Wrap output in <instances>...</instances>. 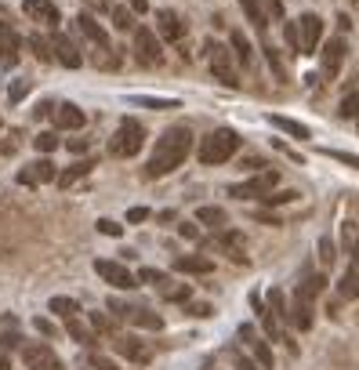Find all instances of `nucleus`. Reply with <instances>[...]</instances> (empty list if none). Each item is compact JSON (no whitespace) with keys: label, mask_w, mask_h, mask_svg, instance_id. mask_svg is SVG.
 Here are the masks:
<instances>
[{"label":"nucleus","mask_w":359,"mask_h":370,"mask_svg":"<svg viewBox=\"0 0 359 370\" xmlns=\"http://www.w3.org/2000/svg\"><path fill=\"white\" fill-rule=\"evenodd\" d=\"M189 152H193V131H189L185 124H171L156 138L153 157H149V164H145V174H149V178H163V174H171V171H178L185 164Z\"/></svg>","instance_id":"1"},{"label":"nucleus","mask_w":359,"mask_h":370,"mask_svg":"<svg viewBox=\"0 0 359 370\" xmlns=\"http://www.w3.org/2000/svg\"><path fill=\"white\" fill-rule=\"evenodd\" d=\"M240 145H243V138H240L232 127H215L210 135H203V138H200L196 157H200V164H203V167H218V164H229L232 157H236Z\"/></svg>","instance_id":"2"},{"label":"nucleus","mask_w":359,"mask_h":370,"mask_svg":"<svg viewBox=\"0 0 359 370\" xmlns=\"http://www.w3.org/2000/svg\"><path fill=\"white\" fill-rule=\"evenodd\" d=\"M142 145H145V127H142L138 120H123V124L116 127V135L109 138V152H113V157H120V160L138 157Z\"/></svg>","instance_id":"3"},{"label":"nucleus","mask_w":359,"mask_h":370,"mask_svg":"<svg viewBox=\"0 0 359 370\" xmlns=\"http://www.w3.org/2000/svg\"><path fill=\"white\" fill-rule=\"evenodd\" d=\"M280 185V171H258L255 178H247L240 185H229V196H236V200H265V196Z\"/></svg>","instance_id":"4"},{"label":"nucleus","mask_w":359,"mask_h":370,"mask_svg":"<svg viewBox=\"0 0 359 370\" xmlns=\"http://www.w3.org/2000/svg\"><path fill=\"white\" fill-rule=\"evenodd\" d=\"M95 272L109 283V287H116V291H135L138 287V272H131L123 261H113V258H98L95 261Z\"/></svg>","instance_id":"5"},{"label":"nucleus","mask_w":359,"mask_h":370,"mask_svg":"<svg viewBox=\"0 0 359 370\" xmlns=\"http://www.w3.org/2000/svg\"><path fill=\"white\" fill-rule=\"evenodd\" d=\"M135 55L142 65H160L163 58V40L153 26H135Z\"/></svg>","instance_id":"6"},{"label":"nucleus","mask_w":359,"mask_h":370,"mask_svg":"<svg viewBox=\"0 0 359 370\" xmlns=\"http://www.w3.org/2000/svg\"><path fill=\"white\" fill-rule=\"evenodd\" d=\"M207 51H210V73H215V80L225 84V87H240V77H236V65H232L229 48H222V44H215V40H207Z\"/></svg>","instance_id":"7"},{"label":"nucleus","mask_w":359,"mask_h":370,"mask_svg":"<svg viewBox=\"0 0 359 370\" xmlns=\"http://www.w3.org/2000/svg\"><path fill=\"white\" fill-rule=\"evenodd\" d=\"M22 359H26V370H66V366H62V359L55 356V348L44 345V341L22 345Z\"/></svg>","instance_id":"8"},{"label":"nucleus","mask_w":359,"mask_h":370,"mask_svg":"<svg viewBox=\"0 0 359 370\" xmlns=\"http://www.w3.org/2000/svg\"><path fill=\"white\" fill-rule=\"evenodd\" d=\"M156 33H160L163 44H182L189 29H185V18H182L178 11L160 8V11H156Z\"/></svg>","instance_id":"9"},{"label":"nucleus","mask_w":359,"mask_h":370,"mask_svg":"<svg viewBox=\"0 0 359 370\" xmlns=\"http://www.w3.org/2000/svg\"><path fill=\"white\" fill-rule=\"evenodd\" d=\"M298 29H302V55H316L320 51V40H323V18L316 11H305L298 18Z\"/></svg>","instance_id":"10"},{"label":"nucleus","mask_w":359,"mask_h":370,"mask_svg":"<svg viewBox=\"0 0 359 370\" xmlns=\"http://www.w3.org/2000/svg\"><path fill=\"white\" fill-rule=\"evenodd\" d=\"M18 182L22 185H48V182H58V167L48 160V157H40V160H33V164H26L22 171H18Z\"/></svg>","instance_id":"11"},{"label":"nucleus","mask_w":359,"mask_h":370,"mask_svg":"<svg viewBox=\"0 0 359 370\" xmlns=\"http://www.w3.org/2000/svg\"><path fill=\"white\" fill-rule=\"evenodd\" d=\"M240 341L250 348V356L262 363V370H272V345H269L265 338H258L255 323H243V326H240Z\"/></svg>","instance_id":"12"},{"label":"nucleus","mask_w":359,"mask_h":370,"mask_svg":"<svg viewBox=\"0 0 359 370\" xmlns=\"http://www.w3.org/2000/svg\"><path fill=\"white\" fill-rule=\"evenodd\" d=\"M345 55H348V44L341 37H334L327 48H323V62H320V70L327 80H337V73H341V65H345Z\"/></svg>","instance_id":"13"},{"label":"nucleus","mask_w":359,"mask_h":370,"mask_svg":"<svg viewBox=\"0 0 359 370\" xmlns=\"http://www.w3.org/2000/svg\"><path fill=\"white\" fill-rule=\"evenodd\" d=\"M113 348L128 359V363H149L153 359V348L145 345V341H138L135 334H120V338H113Z\"/></svg>","instance_id":"14"},{"label":"nucleus","mask_w":359,"mask_h":370,"mask_svg":"<svg viewBox=\"0 0 359 370\" xmlns=\"http://www.w3.org/2000/svg\"><path fill=\"white\" fill-rule=\"evenodd\" d=\"M51 44H55V62H62L66 70H80V65H83V55H80V48H76V40H73V37L55 33Z\"/></svg>","instance_id":"15"},{"label":"nucleus","mask_w":359,"mask_h":370,"mask_svg":"<svg viewBox=\"0 0 359 370\" xmlns=\"http://www.w3.org/2000/svg\"><path fill=\"white\" fill-rule=\"evenodd\" d=\"M175 272H182V276H207V272H215V258H207V254H178L175 258Z\"/></svg>","instance_id":"16"},{"label":"nucleus","mask_w":359,"mask_h":370,"mask_svg":"<svg viewBox=\"0 0 359 370\" xmlns=\"http://www.w3.org/2000/svg\"><path fill=\"white\" fill-rule=\"evenodd\" d=\"M22 11H26L33 22H40V26H58V22H62L55 0H22Z\"/></svg>","instance_id":"17"},{"label":"nucleus","mask_w":359,"mask_h":370,"mask_svg":"<svg viewBox=\"0 0 359 370\" xmlns=\"http://www.w3.org/2000/svg\"><path fill=\"white\" fill-rule=\"evenodd\" d=\"M83 124H88V117H83L80 105H73V102L55 105V127H58V131H80Z\"/></svg>","instance_id":"18"},{"label":"nucleus","mask_w":359,"mask_h":370,"mask_svg":"<svg viewBox=\"0 0 359 370\" xmlns=\"http://www.w3.org/2000/svg\"><path fill=\"white\" fill-rule=\"evenodd\" d=\"M18 51H22V37H18L8 22H0V62L15 65L18 62Z\"/></svg>","instance_id":"19"},{"label":"nucleus","mask_w":359,"mask_h":370,"mask_svg":"<svg viewBox=\"0 0 359 370\" xmlns=\"http://www.w3.org/2000/svg\"><path fill=\"white\" fill-rule=\"evenodd\" d=\"M76 29H80L83 37H88L98 51H113V48H109V33H105L91 15H76Z\"/></svg>","instance_id":"20"},{"label":"nucleus","mask_w":359,"mask_h":370,"mask_svg":"<svg viewBox=\"0 0 359 370\" xmlns=\"http://www.w3.org/2000/svg\"><path fill=\"white\" fill-rule=\"evenodd\" d=\"M290 323L298 331H309L312 326V298H305L302 291H294V301H290Z\"/></svg>","instance_id":"21"},{"label":"nucleus","mask_w":359,"mask_h":370,"mask_svg":"<svg viewBox=\"0 0 359 370\" xmlns=\"http://www.w3.org/2000/svg\"><path fill=\"white\" fill-rule=\"evenodd\" d=\"M218 244L222 251L236 261V265H247V254H243V232H232V229H222L218 232Z\"/></svg>","instance_id":"22"},{"label":"nucleus","mask_w":359,"mask_h":370,"mask_svg":"<svg viewBox=\"0 0 359 370\" xmlns=\"http://www.w3.org/2000/svg\"><path fill=\"white\" fill-rule=\"evenodd\" d=\"M229 48H232V55H236V62H243V65L255 62V44H250V37L243 29H232L229 33Z\"/></svg>","instance_id":"23"},{"label":"nucleus","mask_w":359,"mask_h":370,"mask_svg":"<svg viewBox=\"0 0 359 370\" xmlns=\"http://www.w3.org/2000/svg\"><path fill=\"white\" fill-rule=\"evenodd\" d=\"M66 334H69L73 341H80V345H88V348H95V345H98V331H95V326H88L80 316L66 319Z\"/></svg>","instance_id":"24"},{"label":"nucleus","mask_w":359,"mask_h":370,"mask_svg":"<svg viewBox=\"0 0 359 370\" xmlns=\"http://www.w3.org/2000/svg\"><path fill=\"white\" fill-rule=\"evenodd\" d=\"M359 298V265L352 261L348 272L337 279V301H355Z\"/></svg>","instance_id":"25"},{"label":"nucleus","mask_w":359,"mask_h":370,"mask_svg":"<svg viewBox=\"0 0 359 370\" xmlns=\"http://www.w3.org/2000/svg\"><path fill=\"white\" fill-rule=\"evenodd\" d=\"M196 222L200 225H210L215 232H222L225 225H229V214H225V207H215V204H203L200 211H196Z\"/></svg>","instance_id":"26"},{"label":"nucleus","mask_w":359,"mask_h":370,"mask_svg":"<svg viewBox=\"0 0 359 370\" xmlns=\"http://www.w3.org/2000/svg\"><path fill=\"white\" fill-rule=\"evenodd\" d=\"M91 167H95V160H76V164H69L66 171H58V185H62V189L76 185L80 178H88V174H91Z\"/></svg>","instance_id":"27"},{"label":"nucleus","mask_w":359,"mask_h":370,"mask_svg":"<svg viewBox=\"0 0 359 370\" xmlns=\"http://www.w3.org/2000/svg\"><path fill=\"white\" fill-rule=\"evenodd\" d=\"M240 8H243V15H247L250 26H255L258 33H265V18H269L265 0H240Z\"/></svg>","instance_id":"28"},{"label":"nucleus","mask_w":359,"mask_h":370,"mask_svg":"<svg viewBox=\"0 0 359 370\" xmlns=\"http://www.w3.org/2000/svg\"><path fill=\"white\" fill-rule=\"evenodd\" d=\"M131 323H135V326H142V331H163V316H160V312H153V309H142V305H135Z\"/></svg>","instance_id":"29"},{"label":"nucleus","mask_w":359,"mask_h":370,"mask_svg":"<svg viewBox=\"0 0 359 370\" xmlns=\"http://www.w3.org/2000/svg\"><path fill=\"white\" fill-rule=\"evenodd\" d=\"M163 301H178V305H189V298H193V287L189 283H175V279H167L163 287H160Z\"/></svg>","instance_id":"30"},{"label":"nucleus","mask_w":359,"mask_h":370,"mask_svg":"<svg viewBox=\"0 0 359 370\" xmlns=\"http://www.w3.org/2000/svg\"><path fill=\"white\" fill-rule=\"evenodd\" d=\"M269 124L276 131H283V135H290V138H309V127L298 124V120H290V117H269Z\"/></svg>","instance_id":"31"},{"label":"nucleus","mask_w":359,"mask_h":370,"mask_svg":"<svg viewBox=\"0 0 359 370\" xmlns=\"http://www.w3.org/2000/svg\"><path fill=\"white\" fill-rule=\"evenodd\" d=\"M48 309H51L58 319H73V316H80V305H76L73 298H62V294H55V298L48 301Z\"/></svg>","instance_id":"32"},{"label":"nucleus","mask_w":359,"mask_h":370,"mask_svg":"<svg viewBox=\"0 0 359 370\" xmlns=\"http://www.w3.org/2000/svg\"><path fill=\"white\" fill-rule=\"evenodd\" d=\"M29 48H33V55H36L40 62H55V44H51L48 37L33 33V37H29Z\"/></svg>","instance_id":"33"},{"label":"nucleus","mask_w":359,"mask_h":370,"mask_svg":"<svg viewBox=\"0 0 359 370\" xmlns=\"http://www.w3.org/2000/svg\"><path fill=\"white\" fill-rule=\"evenodd\" d=\"M269 309H272V316H276L280 323H290V305H287V298L280 291H269Z\"/></svg>","instance_id":"34"},{"label":"nucleus","mask_w":359,"mask_h":370,"mask_svg":"<svg viewBox=\"0 0 359 370\" xmlns=\"http://www.w3.org/2000/svg\"><path fill=\"white\" fill-rule=\"evenodd\" d=\"M323 287H327V276H320V272H316V276H309L305 283H298V291H302L305 298H312V301L323 294Z\"/></svg>","instance_id":"35"},{"label":"nucleus","mask_w":359,"mask_h":370,"mask_svg":"<svg viewBox=\"0 0 359 370\" xmlns=\"http://www.w3.org/2000/svg\"><path fill=\"white\" fill-rule=\"evenodd\" d=\"M109 15H113V26H116V29H123V33L131 29V33H135V26H138V22H135V11H128V8H113Z\"/></svg>","instance_id":"36"},{"label":"nucleus","mask_w":359,"mask_h":370,"mask_svg":"<svg viewBox=\"0 0 359 370\" xmlns=\"http://www.w3.org/2000/svg\"><path fill=\"white\" fill-rule=\"evenodd\" d=\"M138 283H149V287H163L167 283V272L163 269H153V265H145V269H138Z\"/></svg>","instance_id":"37"},{"label":"nucleus","mask_w":359,"mask_h":370,"mask_svg":"<svg viewBox=\"0 0 359 370\" xmlns=\"http://www.w3.org/2000/svg\"><path fill=\"white\" fill-rule=\"evenodd\" d=\"M265 58H269V70L276 73L280 80H287V65H283V58L276 55V48H272V40H265Z\"/></svg>","instance_id":"38"},{"label":"nucleus","mask_w":359,"mask_h":370,"mask_svg":"<svg viewBox=\"0 0 359 370\" xmlns=\"http://www.w3.org/2000/svg\"><path fill=\"white\" fill-rule=\"evenodd\" d=\"M298 196H302L298 189H272V192L265 196V204H269V207H280V204H290V200H298Z\"/></svg>","instance_id":"39"},{"label":"nucleus","mask_w":359,"mask_h":370,"mask_svg":"<svg viewBox=\"0 0 359 370\" xmlns=\"http://www.w3.org/2000/svg\"><path fill=\"white\" fill-rule=\"evenodd\" d=\"M283 40H287V48L294 55H302V29H298V22H287V26H283Z\"/></svg>","instance_id":"40"},{"label":"nucleus","mask_w":359,"mask_h":370,"mask_svg":"<svg viewBox=\"0 0 359 370\" xmlns=\"http://www.w3.org/2000/svg\"><path fill=\"white\" fill-rule=\"evenodd\" d=\"M33 145H36V152H44V157H48V152L58 149V135H55V131H40V135L33 138Z\"/></svg>","instance_id":"41"},{"label":"nucleus","mask_w":359,"mask_h":370,"mask_svg":"<svg viewBox=\"0 0 359 370\" xmlns=\"http://www.w3.org/2000/svg\"><path fill=\"white\" fill-rule=\"evenodd\" d=\"M116 319H131V312H135V305H128V301H120V298H109V305H105Z\"/></svg>","instance_id":"42"},{"label":"nucleus","mask_w":359,"mask_h":370,"mask_svg":"<svg viewBox=\"0 0 359 370\" xmlns=\"http://www.w3.org/2000/svg\"><path fill=\"white\" fill-rule=\"evenodd\" d=\"M138 105H149V109H175L178 102L175 98H145V95H135Z\"/></svg>","instance_id":"43"},{"label":"nucleus","mask_w":359,"mask_h":370,"mask_svg":"<svg viewBox=\"0 0 359 370\" xmlns=\"http://www.w3.org/2000/svg\"><path fill=\"white\" fill-rule=\"evenodd\" d=\"M337 113H341L345 120H352V117H359V91H355V95H348V98L341 102V109H337Z\"/></svg>","instance_id":"44"},{"label":"nucleus","mask_w":359,"mask_h":370,"mask_svg":"<svg viewBox=\"0 0 359 370\" xmlns=\"http://www.w3.org/2000/svg\"><path fill=\"white\" fill-rule=\"evenodd\" d=\"M98 232H102V236H113V239H116V236L123 232V225H120V222H113V218H98Z\"/></svg>","instance_id":"45"},{"label":"nucleus","mask_w":359,"mask_h":370,"mask_svg":"<svg viewBox=\"0 0 359 370\" xmlns=\"http://www.w3.org/2000/svg\"><path fill=\"white\" fill-rule=\"evenodd\" d=\"M26 95H29V84H26V80H15V84L8 87V102H22Z\"/></svg>","instance_id":"46"},{"label":"nucleus","mask_w":359,"mask_h":370,"mask_svg":"<svg viewBox=\"0 0 359 370\" xmlns=\"http://www.w3.org/2000/svg\"><path fill=\"white\" fill-rule=\"evenodd\" d=\"M255 222H262V225H272V229H276V225H283V218H280L276 211H255Z\"/></svg>","instance_id":"47"},{"label":"nucleus","mask_w":359,"mask_h":370,"mask_svg":"<svg viewBox=\"0 0 359 370\" xmlns=\"http://www.w3.org/2000/svg\"><path fill=\"white\" fill-rule=\"evenodd\" d=\"M327 157H330V160H341V164H348L352 171H359V157H352V152H341V149H334V152H330V149H327Z\"/></svg>","instance_id":"48"},{"label":"nucleus","mask_w":359,"mask_h":370,"mask_svg":"<svg viewBox=\"0 0 359 370\" xmlns=\"http://www.w3.org/2000/svg\"><path fill=\"white\" fill-rule=\"evenodd\" d=\"M91 326H95V331H98V334H113V323H109V319H105L102 312H91Z\"/></svg>","instance_id":"49"},{"label":"nucleus","mask_w":359,"mask_h":370,"mask_svg":"<svg viewBox=\"0 0 359 370\" xmlns=\"http://www.w3.org/2000/svg\"><path fill=\"white\" fill-rule=\"evenodd\" d=\"M320 251H323V254H320V258H323V265H334V258H337V254H334V239L323 236V239H320Z\"/></svg>","instance_id":"50"},{"label":"nucleus","mask_w":359,"mask_h":370,"mask_svg":"<svg viewBox=\"0 0 359 370\" xmlns=\"http://www.w3.org/2000/svg\"><path fill=\"white\" fill-rule=\"evenodd\" d=\"M210 312H215V309H210L207 301H196V305H189V316H196V319H207Z\"/></svg>","instance_id":"51"},{"label":"nucleus","mask_w":359,"mask_h":370,"mask_svg":"<svg viewBox=\"0 0 359 370\" xmlns=\"http://www.w3.org/2000/svg\"><path fill=\"white\" fill-rule=\"evenodd\" d=\"M33 326H36V331L44 334V338H51V334H55V323H51V319H44V316H36V319H33Z\"/></svg>","instance_id":"52"},{"label":"nucleus","mask_w":359,"mask_h":370,"mask_svg":"<svg viewBox=\"0 0 359 370\" xmlns=\"http://www.w3.org/2000/svg\"><path fill=\"white\" fill-rule=\"evenodd\" d=\"M145 218H149V207H131V211H128V222H131V225L145 222Z\"/></svg>","instance_id":"53"},{"label":"nucleus","mask_w":359,"mask_h":370,"mask_svg":"<svg viewBox=\"0 0 359 370\" xmlns=\"http://www.w3.org/2000/svg\"><path fill=\"white\" fill-rule=\"evenodd\" d=\"M66 145H69V152H76V157H80V152H88V149H91V142H88V138H69Z\"/></svg>","instance_id":"54"},{"label":"nucleus","mask_w":359,"mask_h":370,"mask_svg":"<svg viewBox=\"0 0 359 370\" xmlns=\"http://www.w3.org/2000/svg\"><path fill=\"white\" fill-rule=\"evenodd\" d=\"M91 366H95V370H116V363H113V359H105V356H98V352L91 356Z\"/></svg>","instance_id":"55"},{"label":"nucleus","mask_w":359,"mask_h":370,"mask_svg":"<svg viewBox=\"0 0 359 370\" xmlns=\"http://www.w3.org/2000/svg\"><path fill=\"white\" fill-rule=\"evenodd\" d=\"M236 370H262V363L250 356H236Z\"/></svg>","instance_id":"56"},{"label":"nucleus","mask_w":359,"mask_h":370,"mask_svg":"<svg viewBox=\"0 0 359 370\" xmlns=\"http://www.w3.org/2000/svg\"><path fill=\"white\" fill-rule=\"evenodd\" d=\"M178 232H182L185 239H200V229H196L193 222H182V225H178Z\"/></svg>","instance_id":"57"},{"label":"nucleus","mask_w":359,"mask_h":370,"mask_svg":"<svg viewBox=\"0 0 359 370\" xmlns=\"http://www.w3.org/2000/svg\"><path fill=\"white\" fill-rule=\"evenodd\" d=\"M18 345H22V338H18L15 331H8L4 338H0V348H18Z\"/></svg>","instance_id":"58"},{"label":"nucleus","mask_w":359,"mask_h":370,"mask_svg":"<svg viewBox=\"0 0 359 370\" xmlns=\"http://www.w3.org/2000/svg\"><path fill=\"white\" fill-rule=\"evenodd\" d=\"M265 11L276 15V18H283V0H265Z\"/></svg>","instance_id":"59"},{"label":"nucleus","mask_w":359,"mask_h":370,"mask_svg":"<svg viewBox=\"0 0 359 370\" xmlns=\"http://www.w3.org/2000/svg\"><path fill=\"white\" fill-rule=\"evenodd\" d=\"M131 11L135 15H145V11H149V0H131Z\"/></svg>","instance_id":"60"},{"label":"nucleus","mask_w":359,"mask_h":370,"mask_svg":"<svg viewBox=\"0 0 359 370\" xmlns=\"http://www.w3.org/2000/svg\"><path fill=\"white\" fill-rule=\"evenodd\" d=\"M352 261H355V265H359V239H355V244H352Z\"/></svg>","instance_id":"61"},{"label":"nucleus","mask_w":359,"mask_h":370,"mask_svg":"<svg viewBox=\"0 0 359 370\" xmlns=\"http://www.w3.org/2000/svg\"><path fill=\"white\" fill-rule=\"evenodd\" d=\"M0 370H11V363H8V356L0 352Z\"/></svg>","instance_id":"62"},{"label":"nucleus","mask_w":359,"mask_h":370,"mask_svg":"<svg viewBox=\"0 0 359 370\" xmlns=\"http://www.w3.org/2000/svg\"><path fill=\"white\" fill-rule=\"evenodd\" d=\"M207 370H210V366H207Z\"/></svg>","instance_id":"63"},{"label":"nucleus","mask_w":359,"mask_h":370,"mask_svg":"<svg viewBox=\"0 0 359 370\" xmlns=\"http://www.w3.org/2000/svg\"><path fill=\"white\" fill-rule=\"evenodd\" d=\"M355 120H359V117H355Z\"/></svg>","instance_id":"64"}]
</instances>
